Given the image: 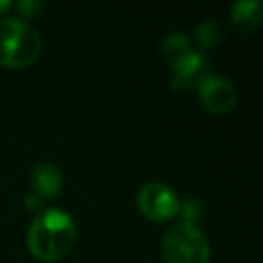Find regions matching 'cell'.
<instances>
[{
  "label": "cell",
  "mask_w": 263,
  "mask_h": 263,
  "mask_svg": "<svg viewBox=\"0 0 263 263\" xmlns=\"http://www.w3.org/2000/svg\"><path fill=\"white\" fill-rule=\"evenodd\" d=\"M76 240V228L68 212L60 208L41 210L27 232L29 251L41 261L62 259Z\"/></svg>",
  "instance_id": "obj_1"
},
{
  "label": "cell",
  "mask_w": 263,
  "mask_h": 263,
  "mask_svg": "<svg viewBox=\"0 0 263 263\" xmlns=\"http://www.w3.org/2000/svg\"><path fill=\"white\" fill-rule=\"evenodd\" d=\"M41 51L39 33L25 21L0 18V64L8 68H25L37 60Z\"/></svg>",
  "instance_id": "obj_2"
},
{
  "label": "cell",
  "mask_w": 263,
  "mask_h": 263,
  "mask_svg": "<svg viewBox=\"0 0 263 263\" xmlns=\"http://www.w3.org/2000/svg\"><path fill=\"white\" fill-rule=\"evenodd\" d=\"M162 259L166 263H208L210 242L195 224L179 220L162 236Z\"/></svg>",
  "instance_id": "obj_3"
},
{
  "label": "cell",
  "mask_w": 263,
  "mask_h": 263,
  "mask_svg": "<svg viewBox=\"0 0 263 263\" xmlns=\"http://www.w3.org/2000/svg\"><path fill=\"white\" fill-rule=\"evenodd\" d=\"M179 197L177 193L166 187L164 183H158V181H152V183H146L140 191H138V208L140 212L154 220V222H162V220H168L173 218L177 212H179Z\"/></svg>",
  "instance_id": "obj_4"
},
{
  "label": "cell",
  "mask_w": 263,
  "mask_h": 263,
  "mask_svg": "<svg viewBox=\"0 0 263 263\" xmlns=\"http://www.w3.org/2000/svg\"><path fill=\"white\" fill-rule=\"evenodd\" d=\"M197 95H199L201 105L208 111L218 113V115L228 113L236 105V90H234L232 82L218 74L205 76L197 86Z\"/></svg>",
  "instance_id": "obj_5"
},
{
  "label": "cell",
  "mask_w": 263,
  "mask_h": 263,
  "mask_svg": "<svg viewBox=\"0 0 263 263\" xmlns=\"http://www.w3.org/2000/svg\"><path fill=\"white\" fill-rule=\"evenodd\" d=\"M175 74L171 78V88L175 90H191L197 88L199 82L210 76V64L203 53L191 51L187 58H183L175 68Z\"/></svg>",
  "instance_id": "obj_6"
},
{
  "label": "cell",
  "mask_w": 263,
  "mask_h": 263,
  "mask_svg": "<svg viewBox=\"0 0 263 263\" xmlns=\"http://www.w3.org/2000/svg\"><path fill=\"white\" fill-rule=\"evenodd\" d=\"M31 185L39 199H51L62 189V173L51 162H39L31 173Z\"/></svg>",
  "instance_id": "obj_7"
},
{
  "label": "cell",
  "mask_w": 263,
  "mask_h": 263,
  "mask_svg": "<svg viewBox=\"0 0 263 263\" xmlns=\"http://www.w3.org/2000/svg\"><path fill=\"white\" fill-rule=\"evenodd\" d=\"M261 8L263 4L259 0H240L232 6V25L234 29H238L240 33H251L259 21H261Z\"/></svg>",
  "instance_id": "obj_8"
},
{
  "label": "cell",
  "mask_w": 263,
  "mask_h": 263,
  "mask_svg": "<svg viewBox=\"0 0 263 263\" xmlns=\"http://www.w3.org/2000/svg\"><path fill=\"white\" fill-rule=\"evenodd\" d=\"M162 55L164 60L175 68L183 58H187L191 53V47H189V41L183 33H168L164 39H162Z\"/></svg>",
  "instance_id": "obj_9"
},
{
  "label": "cell",
  "mask_w": 263,
  "mask_h": 263,
  "mask_svg": "<svg viewBox=\"0 0 263 263\" xmlns=\"http://www.w3.org/2000/svg\"><path fill=\"white\" fill-rule=\"evenodd\" d=\"M224 33H222V27L218 21H201L197 27H195V39L197 43L203 47V49H212V47H218L220 41H222Z\"/></svg>",
  "instance_id": "obj_10"
},
{
  "label": "cell",
  "mask_w": 263,
  "mask_h": 263,
  "mask_svg": "<svg viewBox=\"0 0 263 263\" xmlns=\"http://www.w3.org/2000/svg\"><path fill=\"white\" fill-rule=\"evenodd\" d=\"M179 210H181L183 222H189V224H193V220H199L203 214V205L193 197H187L183 203H179Z\"/></svg>",
  "instance_id": "obj_11"
},
{
  "label": "cell",
  "mask_w": 263,
  "mask_h": 263,
  "mask_svg": "<svg viewBox=\"0 0 263 263\" xmlns=\"http://www.w3.org/2000/svg\"><path fill=\"white\" fill-rule=\"evenodd\" d=\"M16 10L27 18H35L43 10V2L41 0H21V2H16Z\"/></svg>",
  "instance_id": "obj_12"
},
{
  "label": "cell",
  "mask_w": 263,
  "mask_h": 263,
  "mask_svg": "<svg viewBox=\"0 0 263 263\" xmlns=\"http://www.w3.org/2000/svg\"><path fill=\"white\" fill-rule=\"evenodd\" d=\"M25 203H27V208H33V210H39V205H41V199H39L37 195H27V199H25Z\"/></svg>",
  "instance_id": "obj_13"
},
{
  "label": "cell",
  "mask_w": 263,
  "mask_h": 263,
  "mask_svg": "<svg viewBox=\"0 0 263 263\" xmlns=\"http://www.w3.org/2000/svg\"><path fill=\"white\" fill-rule=\"evenodd\" d=\"M6 8H10V2L8 0H0V12H4Z\"/></svg>",
  "instance_id": "obj_14"
}]
</instances>
